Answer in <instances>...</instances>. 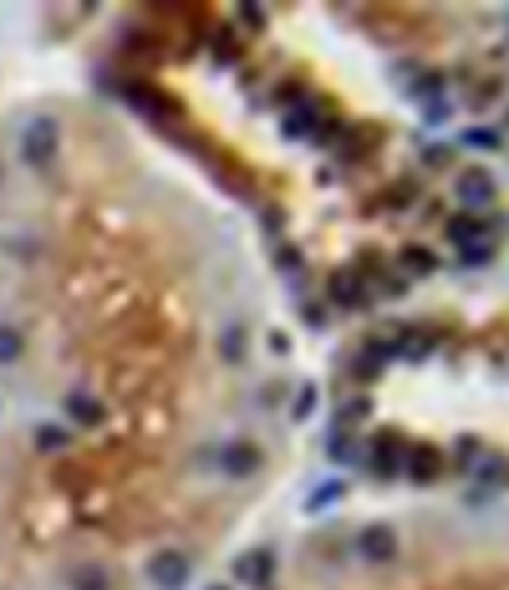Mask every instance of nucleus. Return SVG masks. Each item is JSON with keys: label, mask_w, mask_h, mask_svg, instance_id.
Returning a JSON list of instances; mask_svg holds the SVG:
<instances>
[{"label": "nucleus", "mask_w": 509, "mask_h": 590, "mask_svg": "<svg viewBox=\"0 0 509 590\" xmlns=\"http://www.w3.org/2000/svg\"><path fill=\"white\" fill-rule=\"evenodd\" d=\"M366 412H372V397H351V402L336 412V427H346V423H362Z\"/></svg>", "instance_id": "obj_19"}, {"label": "nucleus", "mask_w": 509, "mask_h": 590, "mask_svg": "<svg viewBox=\"0 0 509 590\" xmlns=\"http://www.w3.org/2000/svg\"><path fill=\"white\" fill-rule=\"evenodd\" d=\"M72 586H77V590H107V575H102L97 565H87V570L72 575Z\"/></svg>", "instance_id": "obj_21"}, {"label": "nucleus", "mask_w": 509, "mask_h": 590, "mask_svg": "<svg viewBox=\"0 0 509 590\" xmlns=\"http://www.w3.org/2000/svg\"><path fill=\"white\" fill-rule=\"evenodd\" d=\"M20 356V331L16 326H0V362H16Z\"/></svg>", "instance_id": "obj_20"}, {"label": "nucleus", "mask_w": 509, "mask_h": 590, "mask_svg": "<svg viewBox=\"0 0 509 590\" xmlns=\"http://www.w3.org/2000/svg\"><path fill=\"white\" fill-rule=\"evenodd\" d=\"M260 464H265V453H260V443H250V438H229V443L220 448V473L224 479H255L260 473Z\"/></svg>", "instance_id": "obj_2"}, {"label": "nucleus", "mask_w": 509, "mask_h": 590, "mask_svg": "<svg viewBox=\"0 0 509 590\" xmlns=\"http://www.w3.org/2000/svg\"><path fill=\"white\" fill-rule=\"evenodd\" d=\"M443 234L453 249H474V244H489V224L479 214H448Z\"/></svg>", "instance_id": "obj_10"}, {"label": "nucleus", "mask_w": 509, "mask_h": 590, "mask_svg": "<svg viewBox=\"0 0 509 590\" xmlns=\"http://www.w3.org/2000/svg\"><path fill=\"white\" fill-rule=\"evenodd\" d=\"M464 142L468 148H489V153H494V148H499V133H494V127H468Z\"/></svg>", "instance_id": "obj_22"}, {"label": "nucleus", "mask_w": 509, "mask_h": 590, "mask_svg": "<svg viewBox=\"0 0 509 590\" xmlns=\"http://www.w3.org/2000/svg\"><path fill=\"white\" fill-rule=\"evenodd\" d=\"M311 412H316V387L305 382V387H301V397H296V418H311Z\"/></svg>", "instance_id": "obj_23"}, {"label": "nucleus", "mask_w": 509, "mask_h": 590, "mask_svg": "<svg viewBox=\"0 0 509 590\" xmlns=\"http://www.w3.org/2000/svg\"><path fill=\"white\" fill-rule=\"evenodd\" d=\"M423 122H433V127H438V122H448V102H428V112H423Z\"/></svg>", "instance_id": "obj_27"}, {"label": "nucleus", "mask_w": 509, "mask_h": 590, "mask_svg": "<svg viewBox=\"0 0 509 590\" xmlns=\"http://www.w3.org/2000/svg\"><path fill=\"white\" fill-rule=\"evenodd\" d=\"M326 458H331V464H362V448H357V438H351L346 427H336V433L326 438Z\"/></svg>", "instance_id": "obj_13"}, {"label": "nucleus", "mask_w": 509, "mask_h": 590, "mask_svg": "<svg viewBox=\"0 0 509 590\" xmlns=\"http://www.w3.org/2000/svg\"><path fill=\"white\" fill-rule=\"evenodd\" d=\"M326 301H331V305H342V310H357V305H366V275L336 270V275L326 280Z\"/></svg>", "instance_id": "obj_8"}, {"label": "nucleus", "mask_w": 509, "mask_h": 590, "mask_svg": "<svg viewBox=\"0 0 509 590\" xmlns=\"http://www.w3.org/2000/svg\"><path fill=\"white\" fill-rule=\"evenodd\" d=\"M403 438L397 433H372V443L362 448V464L377 473V479H397L403 473Z\"/></svg>", "instance_id": "obj_1"}, {"label": "nucleus", "mask_w": 509, "mask_h": 590, "mask_svg": "<svg viewBox=\"0 0 509 590\" xmlns=\"http://www.w3.org/2000/svg\"><path fill=\"white\" fill-rule=\"evenodd\" d=\"M204 590H229V586H204Z\"/></svg>", "instance_id": "obj_30"}, {"label": "nucleus", "mask_w": 509, "mask_h": 590, "mask_svg": "<svg viewBox=\"0 0 509 590\" xmlns=\"http://www.w3.org/2000/svg\"><path fill=\"white\" fill-rule=\"evenodd\" d=\"M346 499V484L342 479H331V484H316L311 494H305V514H321L326 504H342Z\"/></svg>", "instance_id": "obj_14"}, {"label": "nucleus", "mask_w": 509, "mask_h": 590, "mask_svg": "<svg viewBox=\"0 0 509 590\" xmlns=\"http://www.w3.org/2000/svg\"><path fill=\"white\" fill-rule=\"evenodd\" d=\"M189 575H194V570H189V560H183L179 549H163L158 560L148 565V580H153L158 590H183L189 586Z\"/></svg>", "instance_id": "obj_7"}, {"label": "nucleus", "mask_w": 509, "mask_h": 590, "mask_svg": "<svg viewBox=\"0 0 509 590\" xmlns=\"http://www.w3.org/2000/svg\"><path fill=\"white\" fill-rule=\"evenodd\" d=\"M270 351H275V356H285V351H290V336H285V331H270Z\"/></svg>", "instance_id": "obj_29"}, {"label": "nucleus", "mask_w": 509, "mask_h": 590, "mask_svg": "<svg viewBox=\"0 0 509 590\" xmlns=\"http://www.w3.org/2000/svg\"><path fill=\"white\" fill-rule=\"evenodd\" d=\"M499 473H505V458H494V453H489L484 464H479V479H484V484H494Z\"/></svg>", "instance_id": "obj_26"}, {"label": "nucleus", "mask_w": 509, "mask_h": 590, "mask_svg": "<svg viewBox=\"0 0 509 590\" xmlns=\"http://www.w3.org/2000/svg\"><path fill=\"white\" fill-rule=\"evenodd\" d=\"M403 473L413 484H433V479H443V453L433 443H407L403 448Z\"/></svg>", "instance_id": "obj_6"}, {"label": "nucleus", "mask_w": 509, "mask_h": 590, "mask_svg": "<svg viewBox=\"0 0 509 590\" xmlns=\"http://www.w3.org/2000/svg\"><path fill=\"white\" fill-rule=\"evenodd\" d=\"M489 260H494V240L474 244V249H459V264H464V270H479V264H489Z\"/></svg>", "instance_id": "obj_18"}, {"label": "nucleus", "mask_w": 509, "mask_h": 590, "mask_svg": "<svg viewBox=\"0 0 509 590\" xmlns=\"http://www.w3.org/2000/svg\"><path fill=\"white\" fill-rule=\"evenodd\" d=\"M240 20L244 26H265V11L260 5H240Z\"/></svg>", "instance_id": "obj_28"}, {"label": "nucleus", "mask_w": 509, "mask_h": 590, "mask_svg": "<svg viewBox=\"0 0 509 590\" xmlns=\"http://www.w3.org/2000/svg\"><path fill=\"white\" fill-rule=\"evenodd\" d=\"M453 194L464 203V214H474V209H489V203L499 199V183H494L489 168H464V173L453 179Z\"/></svg>", "instance_id": "obj_3"}, {"label": "nucleus", "mask_w": 509, "mask_h": 590, "mask_svg": "<svg viewBox=\"0 0 509 590\" xmlns=\"http://www.w3.org/2000/svg\"><path fill=\"white\" fill-rule=\"evenodd\" d=\"M357 555H362L366 565H392V560L403 555V540H397L392 525H366L362 534H357Z\"/></svg>", "instance_id": "obj_4"}, {"label": "nucleus", "mask_w": 509, "mask_h": 590, "mask_svg": "<svg viewBox=\"0 0 509 590\" xmlns=\"http://www.w3.org/2000/svg\"><path fill=\"white\" fill-rule=\"evenodd\" d=\"M403 270L433 275V270H438V255H433V249H423V244H407V249H403Z\"/></svg>", "instance_id": "obj_16"}, {"label": "nucleus", "mask_w": 509, "mask_h": 590, "mask_svg": "<svg viewBox=\"0 0 509 590\" xmlns=\"http://www.w3.org/2000/svg\"><path fill=\"white\" fill-rule=\"evenodd\" d=\"M438 341H443V336H438V331H407V336H397V356H407V362H423L428 351H438Z\"/></svg>", "instance_id": "obj_12"}, {"label": "nucleus", "mask_w": 509, "mask_h": 590, "mask_svg": "<svg viewBox=\"0 0 509 590\" xmlns=\"http://www.w3.org/2000/svg\"><path fill=\"white\" fill-rule=\"evenodd\" d=\"M20 153L26 163H51L57 158V122L51 118H31L26 133H20Z\"/></svg>", "instance_id": "obj_5"}, {"label": "nucleus", "mask_w": 509, "mask_h": 590, "mask_svg": "<svg viewBox=\"0 0 509 590\" xmlns=\"http://www.w3.org/2000/svg\"><path fill=\"white\" fill-rule=\"evenodd\" d=\"M275 260H281V270H301V249H296V244H281Z\"/></svg>", "instance_id": "obj_24"}, {"label": "nucleus", "mask_w": 509, "mask_h": 590, "mask_svg": "<svg viewBox=\"0 0 509 590\" xmlns=\"http://www.w3.org/2000/svg\"><path fill=\"white\" fill-rule=\"evenodd\" d=\"M235 580L265 590L270 580H275V555H270V549H250V555H240V560H235Z\"/></svg>", "instance_id": "obj_9"}, {"label": "nucleus", "mask_w": 509, "mask_h": 590, "mask_svg": "<svg viewBox=\"0 0 509 590\" xmlns=\"http://www.w3.org/2000/svg\"><path fill=\"white\" fill-rule=\"evenodd\" d=\"M244 346H250V336H244V326H224V336H220V351H224V362H244Z\"/></svg>", "instance_id": "obj_15"}, {"label": "nucleus", "mask_w": 509, "mask_h": 590, "mask_svg": "<svg viewBox=\"0 0 509 590\" xmlns=\"http://www.w3.org/2000/svg\"><path fill=\"white\" fill-rule=\"evenodd\" d=\"M316 118H326L321 102H316V97H301V102H296V107H290V112L281 118V133H285V138H305V133L316 127Z\"/></svg>", "instance_id": "obj_11"}, {"label": "nucleus", "mask_w": 509, "mask_h": 590, "mask_svg": "<svg viewBox=\"0 0 509 590\" xmlns=\"http://www.w3.org/2000/svg\"><path fill=\"white\" fill-rule=\"evenodd\" d=\"M66 412H72L81 427H97L102 423V407L92 402V397H81V392H77V397H66Z\"/></svg>", "instance_id": "obj_17"}, {"label": "nucleus", "mask_w": 509, "mask_h": 590, "mask_svg": "<svg viewBox=\"0 0 509 590\" xmlns=\"http://www.w3.org/2000/svg\"><path fill=\"white\" fill-rule=\"evenodd\" d=\"M36 443L46 448V453H51V448H61V443H66V433H61V427H41V433H36Z\"/></svg>", "instance_id": "obj_25"}]
</instances>
